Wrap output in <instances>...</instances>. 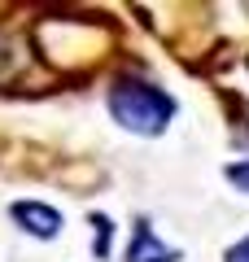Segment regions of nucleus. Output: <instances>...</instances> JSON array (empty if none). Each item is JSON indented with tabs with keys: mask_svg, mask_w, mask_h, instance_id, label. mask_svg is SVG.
<instances>
[{
	"mask_svg": "<svg viewBox=\"0 0 249 262\" xmlns=\"http://www.w3.org/2000/svg\"><path fill=\"white\" fill-rule=\"evenodd\" d=\"M110 114L127 131H136V136H157L171 122V114H175V101L162 88H149V83L131 79V83H118L110 92Z\"/></svg>",
	"mask_w": 249,
	"mask_h": 262,
	"instance_id": "f257e3e1",
	"label": "nucleus"
},
{
	"mask_svg": "<svg viewBox=\"0 0 249 262\" xmlns=\"http://www.w3.org/2000/svg\"><path fill=\"white\" fill-rule=\"evenodd\" d=\"M13 223L27 236H35V241H53L61 232V214L53 206H44V201H18L13 206Z\"/></svg>",
	"mask_w": 249,
	"mask_h": 262,
	"instance_id": "f03ea898",
	"label": "nucleus"
},
{
	"mask_svg": "<svg viewBox=\"0 0 249 262\" xmlns=\"http://www.w3.org/2000/svg\"><path fill=\"white\" fill-rule=\"evenodd\" d=\"M127 262H179V249H166V245L149 232V223L140 219L136 236H131V249H127Z\"/></svg>",
	"mask_w": 249,
	"mask_h": 262,
	"instance_id": "7ed1b4c3",
	"label": "nucleus"
},
{
	"mask_svg": "<svg viewBox=\"0 0 249 262\" xmlns=\"http://www.w3.org/2000/svg\"><path fill=\"white\" fill-rule=\"evenodd\" d=\"M227 179L240 188V192H249V162H236V166H227Z\"/></svg>",
	"mask_w": 249,
	"mask_h": 262,
	"instance_id": "20e7f679",
	"label": "nucleus"
},
{
	"mask_svg": "<svg viewBox=\"0 0 249 262\" xmlns=\"http://www.w3.org/2000/svg\"><path fill=\"white\" fill-rule=\"evenodd\" d=\"M227 262H249V236H245V241H236V245L227 249Z\"/></svg>",
	"mask_w": 249,
	"mask_h": 262,
	"instance_id": "39448f33",
	"label": "nucleus"
}]
</instances>
